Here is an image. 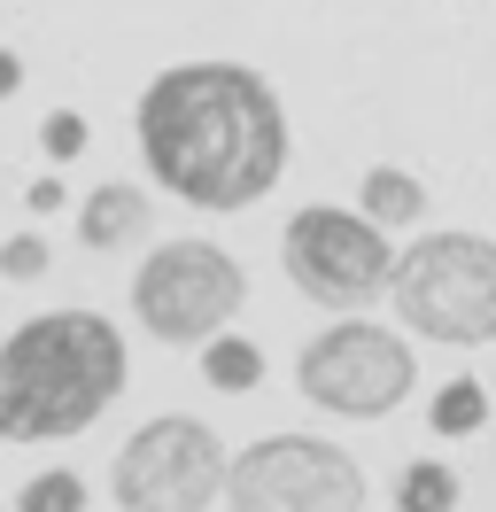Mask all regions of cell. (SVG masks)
<instances>
[{"mask_svg":"<svg viewBox=\"0 0 496 512\" xmlns=\"http://www.w3.org/2000/svg\"><path fill=\"white\" fill-rule=\"evenodd\" d=\"M403 334L442 342V350H481L496 342V241L489 233H419L396 249V280H388Z\"/></svg>","mask_w":496,"mask_h":512,"instance_id":"cell-3","label":"cell"},{"mask_svg":"<svg viewBox=\"0 0 496 512\" xmlns=\"http://www.w3.org/2000/svg\"><path fill=\"white\" fill-rule=\"evenodd\" d=\"M465 505V481L450 458H411L396 474V512H458Z\"/></svg>","mask_w":496,"mask_h":512,"instance_id":"cell-13","label":"cell"},{"mask_svg":"<svg viewBox=\"0 0 496 512\" xmlns=\"http://www.w3.org/2000/svg\"><path fill=\"white\" fill-rule=\"evenodd\" d=\"M365 466L326 435H256L225 466V512H365Z\"/></svg>","mask_w":496,"mask_h":512,"instance_id":"cell-8","label":"cell"},{"mask_svg":"<svg viewBox=\"0 0 496 512\" xmlns=\"http://www.w3.org/2000/svg\"><path fill=\"white\" fill-rule=\"evenodd\" d=\"M148 225H155V202H148V187H132V179H101V187L78 202V241H86L93 256L148 241Z\"/></svg>","mask_w":496,"mask_h":512,"instance_id":"cell-9","label":"cell"},{"mask_svg":"<svg viewBox=\"0 0 496 512\" xmlns=\"http://www.w3.org/2000/svg\"><path fill=\"white\" fill-rule=\"evenodd\" d=\"M295 388L303 404H318L326 419H388L419 388V357L396 326L372 319H334L326 334H310L303 357H295Z\"/></svg>","mask_w":496,"mask_h":512,"instance_id":"cell-6","label":"cell"},{"mask_svg":"<svg viewBox=\"0 0 496 512\" xmlns=\"http://www.w3.org/2000/svg\"><path fill=\"white\" fill-rule=\"evenodd\" d=\"M132 381L124 334L101 311H39L0 342V443H70Z\"/></svg>","mask_w":496,"mask_h":512,"instance_id":"cell-2","label":"cell"},{"mask_svg":"<svg viewBox=\"0 0 496 512\" xmlns=\"http://www.w3.org/2000/svg\"><path fill=\"white\" fill-rule=\"evenodd\" d=\"M16 512H86V474H70V466H39V474L16 489Z\"/></svg>","mask_w":496,"mask_h":512,"instance_id":"cell-14","label":"cell"},{"mask_svg":"<svg viewBox=\"0 0 496 512\" xmlns=\"http://www.w3.org/2000/svg\"><path fill=\"white\" fill-rule=\"evenodd\" d=\"M357 210H365L372 225H388V233H403V225L427 218V187L403 171V163H372L365 179H357Z\"/></svg>","mask_w":496,"mask_h":512,"instance_id":"cell-10","label":"cell"},{"mask_svg":"<svg viewBox=\"0 0 496 512\" xmlns=\"http://www.w3.org/2000/svg\"><path fill=\"white\" fill-rule=\"evenodd\" d=\"M24 210H31V218H55V210H70V187H62V179H31Z\"/></svg>","mask_w":496,"mask_h":512,"instance_id":"cell-17","label":"cell"},{"mask_svg":"<svg viewBox=\"0 0 496 512\" xmlns=\"http://www.w3.org/2000/svg\"><path fill=\"white\" fill-rule=\"evenodd\" d=\"M241 303H248L241 256L217 249V241H194V233L155 241L132 272V319H140V334L171 342V350H202L210 334L241 319Z\"/></svg>","mask_w":496,"mask_h":512,"instance_id":"cell-4","label":"cell"},{"mask_svg":"<svg viewBox=\"0 0 496 512\" xmlns=\"http://www.w3.org/2000/svg\"><path fill=\"white\" fill-rule=\"evenodd\" d=\"M279 264H287V280H295L303 303L334 311V319H357V311L380 303L388 280H396V241H388V225H372L365 210L310 202V210H295L287 233H279Z\"/></svg>","mask_w":496,"mask_h":512,"instance_id":"cell-5","label":"cell"},{"mask_svg":"<svg viewBox=\"0 0 496 512\" xmlns=\"http://www.w3.org/2000/svg\"><path fill=\"white\" fill-rule=\"evenodd\" d=\"M202 381L217 396H256L264 388V350L248 342V334H210L202 342Z\"/></svg>","mask_w":496,"mask_h":512,"instance_id":"cell-11","label":"cell"},{"mask_svg":"<svg viewBox=\"0 0 496 512\" xmlns=\"http://www.w3.org/2000/svg\"><path fill=\"white\" fill-rule=\"evenodd\" d=\"M86 148H93V125L78 109H47V117H39V156L47 163H78Z\"/></svg>","mask_w":496,"mask_h":512,"instance_id":"cell-16","label":"cell"},{"mask_svg":"<svg viewBox=\"0 0 496 512\" xmlns=\"http://www.w3.org/2000/svg\"><path fill=\"white\" fill-rule=\"evenodd\" d=\"M132 140H140V163L155 187L179 194L186 210H217V218L256 210L287 179V156H295L272 78L248 63H225V55L155 70L132 101Z\"/></svg>","mask_w":496,"mask_h":512,"instance_id":"cell-1","label":"cell"},{"mask_svg":"<svg viewBox=\"0 0 496 512\" xmlns=\"http://www.w3.org/2000/svg\"><path fill=\"white\" fill-rule=\"evenodd\" d=\"M47 272H55V249H47V233H39V225H24V233H8V241H0V280H47Z\"/></svg>","mask_w":496,"mask_h":512,"instance_id":"cell-15","label":"cell"},{"mask_svg":"<svg viewBox=\"0 0 496 512\" xmlns=\"http://www.w3.org/2000/svg\"><path fill=\"white\" fill-rule=\"evenodd\" d=\"M16 94H24V55L0 47V101H16Z\"/></svg>","mask_w":496,"mask_h":512,"instance_id":"cell-18","label":"cell"},{"mask_svg":"<svg viewBox=\"0 0 496 512\" xmlns=\"http://www.w3.org/2000/svg\"><path fill=\"white\" fill-rule=\"evenodd\" d=\"M225 466L233 450L217 443L210 419L194 412H155L148 427H132L109 466V497L117 512H210L225 497Z\"/></svg>","mask_w":496,"mask_h":512,"instance_id":"cell-7","label":"cell"},{"mask_svg":"<svg viewBox=\"0 0 496 512\" xmlns=\"http://www.w3.org/2000/svg\"><path fill=\"white\" fill-rule=\"evenodd\" d=\"M427 427L442 435V443H465V435H481V427H489V388L473 381V373L442 381V388L427 396Z\"/></svg>","mask_w":496,"mask_h":512,"instance_id":"cell-12","label":"cell"}]
</instances>
